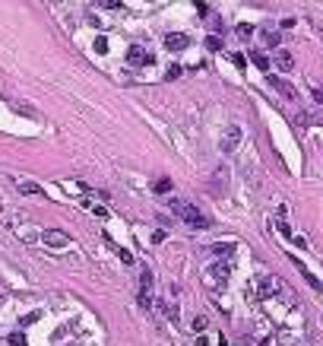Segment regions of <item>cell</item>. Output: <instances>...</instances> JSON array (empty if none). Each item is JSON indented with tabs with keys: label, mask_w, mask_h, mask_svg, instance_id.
Returning <instances> with one entry per match:
<instances>
[{
	"label": "cell",
	"mask_w": 323,
	"mask_h": 346,
	"mask_svg": "<svg viewBox=\"0 0 323 346\" xmlns=\"http://www.w3.org/2000/svg\"><path fill=\"white\" fill-rule=\"evenodd\" d=\"M171 191V178H159L156 181V194H168Z\"/></svg>",
	"instance_id": "17"
},
{
	"label": "cell",
	"mask_w": 323,
	"mask_h": 346,
	"mask_svg": "<svg viewBox=\"0 0 323 346\" xmlns=\"http://www.w3.org/2000/svg\"><path fill=\"white\" fill-rule=\"evenodd\" d=\"M187 45H190V39H187L184 32H171V35H165V48H168V51H184Z\"/></svg>",
	"instance_id": "5"
},
{
	"label": "cell",
	"mask_w": 323,
	"mask_h": 346,
	"mask_svg": "<svg viewBox=\"0 0 323 346\" xmlns=\"http://www.w3.org/2000/svg\"><path fill=\"white\" fill-rule=\"evenodd\" d=\"M213 254H222V258H228V254H235V245H232V242H216V245H213Z\"/></svg>",
	"instance_id": "11"
},
{
	"label": "cell",
	"mask_w": 323,
	"mask_h": 346,
	"mask_svg": "<svg viewBox=\"0 0 323 346\" xmlns=\"http://www.w3.org/2000/svg\"><path fill=\"white\" fill-rule=\"evenodd\" d=\"M86 207H89L95 216H108V210H105V207H99V204H86Z\"/></svg>",
	"instance_id": "25"
},
{
	"label": "cell",
	"mask_w": 323,
	"mask_h": 346,
	"mask_svg": "<svg viewBox=\"0 0 323 346\" xmlns=\"http://www.w3.org/2000/svg\"><path fill=\"white\" fill-rule=\"evenodd\" d=\"M263 42H266V45H270V48H276V45L282 42V35H279L276 29H263Z\"/></svg>",
	"instance_id": "12"
},
{
	"label": "cell",
	"mask_w": 323,
	"mask_h": 346,
	"mask_svg": "<svg viewBox=\"0 0 323 346\" xmlns=\"http://www.w3.org/2000/svg\"><path fill=\"white\" fill-rule=\"evenodd\" d=\"M260 299H270V296H276L279 293V280H273V277H266V280H260Z\"/></svg>",
	"instance_id": "8"
},
{
	"label": "cell",
	"mask_w": 323,
	"mask_h": 346,
	"mask_svg": "<svg viewBox=\"0 0 323 346\" xmlns=\"http://www.w3.org/2000/svg\"><path fill=\"white\" fill-rule=\"evenodd\" d=\"M228 273H232V267H228V264H216V267H209V270L203 273V283H206L209 289H219V286H225Z\"/></svg>",
	"instance_id": "2"
},
{
	"label": "cell",
	"mask_w": 323,
	"mask_h": 346,
	"mask_svg": "<svg viewBox=\"0 0 323 346\" xmlns=\"http://www.w3.org/2000/svg\"><path fill=\"white\" fill-rule=\"evenodd\" d=\"M171 213H178L181 216V220H187L190 226H194V229H206L209 226V220H206V216L194 207V204H187V200H171Z\"/></svg>",
	"instance_id": "1"
},
{
	"label": "cell",
	"mask_w": 323,
	"mask_h": 346,
	"mask_svg": "<svg viewBox=\"0 0 323 346\" xmlns=\"http://www.w3.org/2000/svg\"><path fill=\"white\" fill-rule=\"evenodd\" d=\"M206 51H222V39H219V35H209V39H206Z\"/></svg>",
	"instance_id": "16"
},
{
	"label": "cell",
	"mask_w": 323,
	"mask_h": 346,
	"mask_svg": "<svg viewBox=\"0 0 323 346\" xmlns=\"http://www.w3.org/2000/svg\"><path fill=\"white\" fill-rule=\"evenodd\" d=\"M235 32L241 35V39H251V35H254V26H247V23H241V26H238Z\"/></svg>",
	"instance_id": "18"
},
{
	"label": "cell",
	"mask_w": 323,
	"mask_h": 346,
	"mask_svg": "<svg viewBox=\"0 0 323 346\" xmlns=\"http://www.w3.org/2000/svg\"><path fill=\"white\" fill-rule=\"evenodd\" d=\"M95 51H99V54L108 51V39H105V35H99V39H95Z\"/></svg>",
	"instance_id": "21"
},
{
	"label": "cell",
	"mask_w": 323,
	"mask_h": 346,
	"mask_svg": "<svg viewBox=\"0 0 323 346\" xmlns=\"http://www.w3.org/2000/svg\"><path fill=\"white\" fill-rule=\"evenodd\" d=\"M254 64H257L260 70H270V58H266L263 51H254Z\"/></svg>",
	"instance_id": "14"
},
{
	"label": "cell",
	"mask_w": 323,
	"mask_h": 346,
	"mask_svg": "<svg viewBox=\"0 0 323 346\" xmlns=\"http://www.w3.org/2000/svg\"><path fill=\"white\" fill-rule=\"evenodd\" d=\"M270 83H273V89H276V93H279L282 99H298V93H295V86H292L289 80H282V77H273Z\"/></svg>",
	"instance_id": "6"
},
{
	"label": "cell",
	"mask_w": 323,
	"mask_h": 346,
	"mask_svg": "<svg viewBox=\"0 0 323 346\" xmlns=\"http://www.w3.org/2000/svg\"><path fill=\"white\" fill-rule=\"evenodd\" d=\"M311 96H314V102H317V105H323V86H314V89H311Z\"/></svg>",
	"instance_id": "23"
},
{
	"label": "cell",
	"mask_w": 323,
	"mask_h": 346,
	"mask_svg": "<svg viewBox=\"0 0 323 346\" xmlns=\"http://www.w3.org/2000/svg\"><path fill=\"white\" fill-rule=\"evenodd\" d=\"M276 67H279V70H285V74H289V70L295 67V58H292V51L279 48V51H276Z\"/></svg>",
	"instance_id": "9"
},
{
	"label": "cell",
	"mask_w": 323,
	"mask_h": 346,
	"mask_svg": "<svg viewBox=\"0 0 323 346\" xmlns=\"http://www.w3.org/2000/svg\"><path fill=\"white\" fill-rule=\"evenodd\" d=\"M108 245H111V242H108ZM111 248H114V254H118V258H121L124 264H133V254H130L127 248H118V245H111Z\"/></svg>",
	"instance_id": "15"
},
{
	"label": "cell",
	"mask_w": 323,
	"mask_h": 346,
	"mask_svg": "<svg viewBox=\"0 0 323 346\" xmlns=\"http://www.w3.org/2000/svg\"><path fill=\"white\" fill-rule=\"evenodd\" d=\"M295 267H298V273H301V277H304V280H308V283H311L314 289H320V280H317V277H314V273H311L308 267H304V264L298 261V258H295Z\"/></svg>",
	"instance_id": "10"
},
{
	"label": "cell",
	"mask_w": 323,
	"mask_h": 346,
	"mask_svg": "<svg viewBox=\"0 0 323 346\" xmlns=\"http://www.w3.org/2000/svg\"><path fill=\"white\" fill-rule=\"evenodd\" d=\"M140 305H143V308H152V296H149V289H140Z\"/></svg>",
	"instance_id": "20"
},
{
	"label": "cell",
	"mask_w": 323,
	"mask_h": 346,
	"mask_svg": "<svg viewBox=\"0 0 323 346\" xmlns=\"http://www.w3.org/2000/svg\"><path fill=\"white\" fill-rule=\"evenodd\" d=\"M42 242H45L48 248H67V245H70V239H67L61 229H45V232H42Z\"/></svg>",
	"instance_id": "4"
},
{
	"label": "cell",
	"mask_w": 323,
	"mask_h": 346,
	"mask_svg": "<svg viewBox=\"0 0 323 346\" xmlns=\"http://www.w3.org/2000/svg\"><path fill=\"white\" fill-rule=\"evenodd\" d=\"M140 289H152V270L149 267L140 270Z\"/></svg>",
	"instance_id": "13"
},
{
	"label": "cell",
	"mask_w": 323,
	"mask_h": 346,
	"mask_svg": "<svg viewBox=\"0 0 323 346\" xmlns=\"http://www.w3.org/2000/svg\"><path fill=\"white\" fill-rule=\"evenodd\" d=\"M178 77H181V67H178V64H171V67L165 70V80H178Z\"/></svg>",
	"instance_id": "19"
},
{
	"label": "cell",
	"mask_w": 323,
	"mask_h": 346,
	"mask_svg": "<svg viewBox=\"0 0 323 346\" xmlns=\"http://www.w3.org/2000/svg\"><path fill=\"white\" fill-rule=\"evenodd\" d=\"M10 343H13V346H26V337H23V334H13Z\"/></svg>",
	"instance_id": "27"
},
{
	"label": "cell",
	"mask_w": 323,
	"mask_h": 346,
	"mask_svg": "<svg viewBox=\"0 0 323 346\" xmlns=\"http://www.w3.org/2000/svg\"><path fill=\"white\" fill-rule=\"evenodd\" d=\"M19 191H23V194H42L38 185H19Z\"/></svg>",
	"instance_id": "22"
},
{
	"label": "cell",
	"mask_w": 323,
	"mask_h": 346,
	"mask_svg": "<svg viewBox=\"0 0 323 346\" xmlns=\"http://www.w3.org/2000/svg\"><path fill=\"white\" fill-rule=\"evenodd\" d=\"M152 61H156V58H152L143 45H130V51H127V64L130 67H149Z\"/></svg>",
	"instance_id": "3"
},
{
	"label": "cell",
	"mask_w": 323,
	"mask_h": 346,
	"mask_svg": "<svg viewBox=\"0 0 323 346\" xmlns=\"http://www.w3.org/2000/svg\"><path fill=\"white\" fill-rule=\"evenodd\" d=\"M206 324H209L206 318H194V331H206Z\"/></svg>",
	"instance_id": "26"
},
{
	"label": "cell",
	"mask_w": 323,
	"mask_h": 346,
	"mask_svg": "<svg viewBox=\"0 0 323 346\" xmlns=\"http://www.w3.org/2000/svg\"><path fill=\"white\" fill-rule=\"evenodd\" d=\"M241 143V127H228L225 131V140H222V153H232Z\"/></svg>",
	"instance_id": "7"
},
{
	"label": "cell",
	"mask_w": 323,
	"mask_h": 346,
	"mask_svg": "<svg viewBox=\"0 0 323 346\" xmlns=\"http://www.w3.org/2000/svg\"><path fill=\"white\" fill-rule=\"evenodd\" d=\"M99 4H102L105 10H118V7H121V0H99Z\"/></svg>",
	"instance_id": "24"
}]
</instances>
